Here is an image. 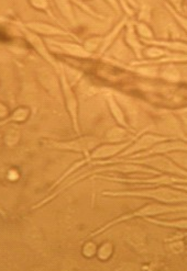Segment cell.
I'll use <instances>...</instances> for the list:
<instances>
[{
  "label": "cell",
  "instance_id": "6da1fadb",
  "mask_svg": "<svg viewBox=\"0 0 187 271\" xmlns=\"http://www.w3.org/2000/svg\"><path fill=\"white\" fill-rule=\"evenodd\" d=\"M104 195L110 197H139L152 199L157 202L165 204L174 203H187V193L176 188H168L165 186L157 187V188H149L142 190L132 191H105Z\"/></svg>",
  "mask_w": 187,
  "mask_h": 271
},
{
  "label": "cell",
  "instance_id": "7a4b0ae2",
  "mask_svg": "<svg viewBox=\"0 0 187 271\" xmlns=\"http://www.w3.org/2000/svg\"><path fill=\"white\" fill-rule=\"evenodd\" d=\"M177 212H187V205H172V204H165V203H150L144 205V207L138 209L137 211L133 213L125 214V216L120 217L118 218L114 219V221L106 224L105 226H102L100 230L94 232L92 236H95L100 234L107 228L116 225V224L128 221L131 218H137V217H156V216H163V214H170V213H177Z\"/></svg>",
  "mask_w": 187,
  "mask_h": 271
},
{
  "label": "cell",
  "instance_id": "3957f363",
  "mask_svg": "<svg viewBox=\"0 0 187 271\" xmlns=\"http://www.w3.org/2000/svg\"><path fill=\"white\" fill-rule=\"evenodd\" d=\"M140 163V165H147L149 167L153 168L157 171H163L166 174L184 177L187 178V170L180 167L176 163L173 162L168 156L164 155H153L150 157H144L142 160H112L109 162H96L94 163H99V165H104V163Z\"/></svg>",
  "mask_w": 187,
  "mask_h": 271
},
{
  "label": "cell",
  "instance_id": "277c9868",
  "mask_svg": "<svg viewBox=\"0 0 187 271\" xmlns=\"http://www.w3.org/2000/svg\"><path fill=\"white\" fill-rule=\"evenodd\" d=\"M172 138L174 137L163 136V135H157V134L139 135L137 141H135L133 144H131L129 147L125 148V151L121 153L119 157L132 156L134 154H138L140 152L142 153L143 151H148V149L153 147L154 145L168 141V139H172Z\"/></svg>",
  "mask_w": 187,
  "mask_h": 271
},
{
  "label": "cell",
  "instance_id": "5b68a950",
  "mask_svg": "<svg viewBox=\"0 0 187 271\" xmlns=\"http://www.w3.org/2000/svg\"><path fill=\"white\" fill-rule=\"evenodd\" d=\"M99 178L112 181H120V182H129V184H141L151 187H161V186H174L176 184H187V178H181L179 176H168V175H161L156 178L150 179H125V178H115V177H105V176H96Z\"/></svg>",
  "mask_w": 187,
  "mask_h": 271
},
{
  "label": "cell",
  "instance_id": "8992f818",
  "mask_svg": "<svg viewBox=\"0 0 187 271\" xmlns=\"http://www.w3.org/2000/svg\"><path fill=\"white\" fill-rule=\"evenodd\" d=\"M173 152H187V143L182 141H174V138L168 141L158 143L146 152L134 154L131 156V160H137L139 157H149L153 155H163Z\"/></svg>",
  "mask_w": 187,
  "mask_h": 271
},
{
  "label": "cell",
  "instance_id": "52a82bcc",
  "mask_svg": "<svg viewBox=\"0 0 187 271\" xmlns=\"http://www.w3.org/2000/svg\"><path fill=\"white\" fill-rule=\"evenodd\" d=\"M98 145V139L95 137H82L78 139L69 142H60L53 143V146L59 149H65V151H75V152H83L87 154L88 152L93 151Z\"/></svg>",
  "mask_w": 187,
  "mask_h": 271
},
{
  "label": "cell",
  "instance_id": "ba28073f",
  "mask_svg": "<svg viewBox=\"0 0 187 271\" xmlns=\"http://www.w3.org/2000/svg\"><path fill=\"white\" fill-rule=\"evenodd\" d=\"M61 82H62V89L64 92V98L66 100V106H67V110L69 112V114L72 116L73 123H74V128L76 132H78V125H77V102L76 99H75L74 93L71 89V86L67 82L66 76H65L64 72H61Z\"/></svg>",
  "mask_w": 187,
  "mask_h": 271
},
{
  "label": "cell",
  "instance_id": "9c48e42d",
  "mask_svg": "<svg viewBox=\"0 0 187 271\" xmlns=\"http://www.w3.org/2000/svg\"><path fill=\"white\" fill-rule=\"evenodd\" d=\"M139 136V135H138ZM138 136H135L134 138H131L130 141L125 142V143H120V144H112V145H102V146L96 148L95 151L93 152L92 155L88 157L91 160H101V158H107V157H112L119 154L120 152H123L124 149L129 147L131 144H132V141L137 139Z\"/></svg>",
  "mask_w": 187,
  "mask_h": 271
},
{
  "label": "cell",
  "instance_id": "30bf717a",
  "mask_svg": "<svg viewBox=\"0 0 187 271\" xmlns=\"http://www.w3.org/2000/svg\"><path fill=\"white\" fill-rule=\"evenodd\" d=\"M39 81L46 90H48L50 93H52L54 97L59 98L60 99L61 87L52 72H50L49 69L41 68L39 71Z\"/></svg>",
  "mask_w": 187,
  "mask_h": 271
},
{
  "label": "cell",
  "instance_id": "8fae6325",
  "mask_svg": "<svg viewBox=\"0 0 187 271\" xmlns=\"http://www.w3.org/2000/svg\"><path fill=\"white\" fill-rule=\"evenodd\" d=\"M116 100L121 106V109L124 112L127 113V116L130 120V122L134 124L137 123L138 120V111L135 108V105L132 102V100L129 99L125 96L120 95V93H116Z\"/></svg>",
  "mask_w": 187,
  "mask_h": 271
},
{
  "label": "cell",
  "instance_id": "7c38bea8",
  "mask_svg": "<svg viewBox=\"0 0 187 271\" xmlns=\"http://www.w3.org/2000/svg\"><path fill=\"white\" fill-rule=\"evenodd\" d=\"M26 35H27V39L29 40L30 43L32 44V46H33V48L37 51V52L40 53V55L43 56V57L48 60V62L51 64V65H53L54 67H58V65H56V63L54 62V59L52 56H51L48 52V50H46L45 48V45L43 44V42L41 41V39L39 36H37L36 34L34 33H32V32H28L26 31Z\"/></svg>",
  "mask_w": 187,
  "mask_h": 271
},
{
  "label": "cell",
  "instance_id": "4fadbf2b",
  "mask_svg": "<svg viewBox=\"0 0 187 271\" xmlns=\"http://www.w3.org/2000/svg\"><path fill=\"white\" fill-rule=\"evenodd\" d=\"M48 42L49 43L54 44L56 48H59L61 51H63V52L66 54L78 56V57H90L91 56V53H88L85 49L77 44L62 43V42H53V41H48Z\"/></svg>",
  "mask_w": 187,
  "mask_h": 271
},
{
  "label": "cell",
  "instance_id": "5bb4252c",
  "mask_svg": "<svg viewBox=\"0 0 187 271\" xmlns=\"http://www.w3.org/2000/svg\"><path fill=\"white\" fill-rule=\"evenodd\" d=\"M28 27L31 30H33L34 32H37V33L41 34H45V35H67V33L63 30L58 29L53 26L50 25H45V23H41V22H30L28 23Z\"/></svg>",
  "mask_w": 187,
  "mask_h": 271
},
{
  "label": "cell",
  "instance_id": "9a60e30c",
  "mask_svg": "<svg viewBox=\"0 0 187 271\" xmlns=\"http://www.w3.org/2000/svg\"><path fill=\"white\" fill-rule=\"evenodd\" d=\"M146 44H153L158 48H165L171 51H177V52L187 53V44L183 42H168V41H156V40H142Z\"/></svg>",
  "mask_w": 187,
  "mask_h": 271
},
{
  "label": "cell",
  "instance_id": "2e32d148",
  "mask_svg": "<svg viewBox=\"0 0 187 271\" xmlns=\"http://www.w3.org/2000/svg\"><path fill=\"white\" fill-rule=\"evenodd\" d=\"M125 41H127V43L134 51L135 56H137L138 58H141L142 57L143 46H142L141 43H140L139 40L137 39V36H135L134 27L132 26V23H128L127 32H125Z\"/></svg>",
  "mask_w": 187,
  "mask_h": 271
},
{
  "label": "cell",
  "instance_id": "e0dca14e",
  "mask_svg": "<svg viewBox=\"0 0 187 271\" xmlns=\"http://www.w3.org/2000/svg\"><path fill=\"white\" fill-rule=\"evenodd\" d=\"M107 99H108V105H109L111 113H112V115H114V118L117 120V122H118L123 128L128 129V123L125 122V113L118 102H117V100L111 95H109Z\"/></svg>",
  "mask_w": 187,
  "mask_h": 271
},
{
  "label": "cell",
  "instance_id": "ac0fdd59",
  "mask_svg": "<svg viewBox=\"0 0 187 271\" xmlns=\"http://www.w3.org/2000/svg\"><path fill=\"white\" fill-rule=\"evenodd\" d=\"M127 241L137 250H144L146 248V235L142 231L132 230L127 235Z\"/></svg>",
  "mask_w": 187,
  "mask_h": 271
},
{
  "label": "cell",
  "instance_id": "d6986e66",
  "mask_svg": "<svg viewBox=\"0 0 187 271\" xmlns=\"http://www.w3.org/2000/svg\"><path fill=\"white\" fill-rule=\"evenodd\" d=\"M150 223H154L156 225L177 228V230H187V219H179V221H161L158 218H149L144 217Z\"/></svg>",
  "mask_w": 187,
  "mask_h": 271
},
{
  "label": "cell",
  "instance_id": "ffe728a7",
  "mask_svg": "<svg viewBox=\"0 0 187 271\" xmlns=\"http://www.w3.org/2000/svg\"><path fill=\"white\" fill-rule=\"evenodd\" d=\"M106 138L110 143H120L128 138V134L125 128H112L107 132Z\"/></svg>",
  "mask_w": 187,
  "mask_h": 271
},
{
  "label": "cell",
  "instance_id": "44dd1931",
  "mask_svg": "<svg viewBox=\"0 0 187 271\" xmlns=\"http://www.w3.org/2000/svg\"><path fill=\"white\" fill-rule=\"evenodd\" d=\"M161 78L171 82H176L180 81L181 74L179 69H177V67L174 66V65H167V66L162 69Z\"/></svg>",
  "mask_w": 187,
  "mask_h": 271
},
{
  "label": "cell",
  "instance_id": "7402d4cb",
  "mask_svg": "<svg viewBox=\"0 0 187 271\" xmlns=\"http://www.w3.org/2000/svg\"><path fill=\"white\" fill-rule=\"evenodd\" d=\"M167 156L170 157L173 162L176 163L180 167L187 170V152L168 153Z\"/></svg>",
  "mask_w": 187,
  "mask_h": 271
},
{
  "label": "cell",
  "instance_id": "603a6c76",
  "mask_svg": "<svg viewBox=\"0 0 187 271\" xmlns=\"http://www.w3.org/2000/svg\"><path fill=\"white\" fill-rule=\"evenodd\" d=\"M110 53L114 55L116 58H119V59H128L131 57V53L129 52V50L125 48L121 42H119L118 44L115 45V48L111 50Z\"/></svg>",
  "mask_w": 187,
  "mask_h": 271
},
{
  "label": "cell",
  "instance_id": "cb8c5ba5",
  "mask_svg": "<svg viewBox=\"0 0 187 271\" xmlns=\"http://www.w3.org/2000/svg\"><path fill=\"white\" fill-rule=\"evenodd\" d=\"M144 55L147 56L148 58H152V59H157L162 57V56H168L171 55L170 52H167L166 50H163L158 46H152V48H149L146 51H144Z\"/></svg>",
  "mask_w": 187,
  "mask_h": 271
},
{
  "label": "cell",
  "instance_id": "d4e9b609",
  "mask_svg": "<svg viewBox=\"0 0 187 271\" xmlns=\"http://www.w3.org/2000/svg\"><path fill=\"white\" fill-rule=\"evenodd\" d=\"M61 12L63 13L64 17L67 19V20L71 23H75V18L73 15V9L71 7V3L68 1H56Z\"/></svg>",
  "mask_w": 187,
  "mask_h": 271
},
{
  "label": "cell",
  "instance_id": "484cf974",
  "mask_svg": "<svg viewBox=\"0 0 187 271\" xmlns=\"http://www.w3.org/2000/svg\"><path fill=\"white\" fill-rule=\"evenodd\" d=\"M135 27H137V31L139 35L142 37V40H152L153 39V32L152 30L150 29V27L144 25L143 22H140V23H137V26H135Z\"/></svg>",
  "mask_w": 187,
  "mask_h": 271
},
{
  "label": "cell",
  "instance_id": "4316f807",
  "mask_svg": "<svg viewBox=\"0 0 187 271\" xmlns=\"http://www.w3.org/2000/svg\"><path fill=\"white\" fill-rule=\"evenodd\" d=\"M19 138H20V132L15 128H11L10 130H8V132L6 133V136H4V141L9 145V146H12L18 143Z\"/></svg>",
  "mask_w": 187,
  "mask_h": 271
},
{
  "label": "cell",
  "instance_id": "83f0119b",
  "mask_svg": "<svg viewBox=\"0 0 187 271\" xmlns=\"http://www.w3.org/2000/svg\"><path fill=\"white\" fill-rule=\"evenodd\" d=\"M125 23H127V19H124V20L123 21H121L120 23H119V25H118V27H116V29L114 30V31H112L111 32V33H110V35L108 36V37H107V40L105 41V43H104V45H102V49H101V52H104V51L107 49V48H108V45H110V43H111V41L112 40H114L115 39V37L117 36V34H118L119 33V31L121 30V29H123V27H124V26L125 25Z\"/></svg>",
  "mask_w": 187,
  "mask_h": 271
},
{
  "label": "cell",
  "instance_id": "f1b7e54d",
  "mask_svg": "<svg viewBox=\"0 0 187 271\" xmlns=\"http://www.w3.org/2000/svg\"><path fill=\"white\" fill-rule=\"evenodd\" d=\"M168 248L172 251L173 254L179 255L181 253H183L185 249V244L182 240H174V241H170V245H168Z\"/></svg>",
  "mask_w": 187,
  "mask_h": 271
},
{
  "label": "cell",
  "instance_id": "f546056e",
  "mask_svg": "<svg viewBox=\"0 0 187 271\" xmlns=\"http://www.w3.org/2000/svg\"><path fill=\"white\" fill-rule=\"evenodd\" d=\"M112 254V245L110 243H106L98 250V258L101 260H107Z\"/></svg>",
  "mask_w": 187,
  "mask_h": 271
},
{
  "label": "cell",
  "instance_id": "4dcf8cb0",
  "mask_svg": "<svg viewBox=\"0 0 187 271\" xmlns=\"http://www.w3.org/2000/svg\"><path fill=\"white\" fill-rule=\"evenodd\" d=\"M28 114H29V110L26 108L18 109L13 115L10 118L11 121H18V122H22L28 118Z\"/></svg>",
  "mask_w": 187,
  "mask_h": 271
},
{
  "label": "cell",
  "instance_id": "1f68e13d",
  "mask_svg": "<svg viewBox=\"0 0 187 271\" xmlns=\"http://www.w3.org/2000/svg\"><path fill=\"white\" fill-rule=\"evenodd\" d=\"M100 42H101V39H99V37H95V39L88 40L85 42V48L84 49H85L88 53L94 52V51L99 46Z\"/></svg>",
  "mask_w": 187,
  "mask_h": 271
},
{
  "label": "cell",
  "instance_id": "d6a6232c",
  "mask_svg": "<svg viewBox=\"0 0 187 271\" xmlns=\"http://www.w3.org/2000/svg\"><path fill=\"white\" fill-rule=\"evenodd\" d=\"M166 6H167V8H168V10H170V11L172 12V15L175 17V19L177 20V22L180 23L181 27H183V29L187 32V18H185V17H183V16H181V15H179V13H177V12H175L174 10H173V8L168 6L167 3H166Z\"/></svg>",
  "mask_w": 187,
  "mask_h": 271
},
{
  "label": "cell",
  "instance_id": "836d02e7",
  "mask_svg": "<svg viewBox=\"0 0 187 271\" xmlns=\"http://www.w3.org/2000/svg\"><path fill=\"white\" fill-rule=\"evenodd\" d=\"M96 246L95 244H93V243H87V244H85V246H84L83 248V254L85 257H87V258H90V257H93L94 255H95L96 253Z\"/></svg>",
  "mask_w": 187,
  "mask_h": 271
},
{
  "label": "cell",
  "instance_id": "e575fe53",
  "mask_svg": "<svg viewBox=\"0 0 187 271\" xmlns=\"http://www.w3.org/2000/svg\"><path fill=\"white\" fill-rule=\"evenodd\" d=\"M138 72L141 73V74H144V75H148V76H156V73H157V68L156 67H152V66H148V67H139L138 68Z\"/></svg>",
  "mask_w": 187,
  "mask_h": 271
},
{
  "label": "cell",
  "instance_id": "d590c367",
  "mask_svg": "<svg viewBox=\"0 0 187 271\" xmlns=\"http://www.w3.org/2000/svg\"><path fill=\"white\" fill-rule=\"evenodd\" d=\"M140 19L144 21H150V8L147 6V4H143V7L141 8Z\"/></svg>",
  "mask_w": 187,
  "mask_h": 271
},
{
  "label": "cell",
  "instance_id": "8d00e7d4",
  "mask_svg": "<svg viewBox=\"0 0 187 271\" xmlns=\"http://www.w3.org/2000/svg\"><path fill=\"white\" fill-rule=\"evenodd\" d=\"M177 114L180 115V118L182 119V121L187 125V108H184V109H181L177 111Z\"/></svg>",
  "mask_w": 187,
  "mask_h": 271
},
{
  "label": "cell",
  "instance_id": "74e56055",
  "mask_svg": "<svg viewBox=\"0 0 187 271\" xmlns=\"http://www.w3.org/2000/svg\"><path fill=\"white\" fill-rule=\"evenodd\" d=\"M31 3L33 4L34 7L39 8V9H44V8L48 7V2H46V1H32Z\"/></svg>",
  "mask_w": 187,
  "mask_h": 271
},
{
  "label": "cell",
  "instance_id": "f35d334b",
  "mask_svg": "<svg viewBox=\"0 0 187 271\" xmlns=\"http://www.w3.org/2000/svg\"><path fill=\"white\" fill-rule=\"evenodd\" d=\"M121 4H123V6L125 7V10H127V13H128V15H130V16H132L133 15V11L132 10H131V9L130 8H128L127 7V3H125V2H121Z\"/></svg>",
  "mask_w": 187,
  "mask_h": 271
},
{
  "label": "cell",
  "instance_id": "ab89813d",
  "mask_svg": "<svg viewBox=\"0 0 187 271\" xmlns=\"http://www.w3.org/2000/svg\"><path fill=\"white\" fill-rule=\"evenodd\" d=\"M174 188L184 190V191H186V192H187V186L186 185H174Z\"/></svg>",
  "mask_w": 187,
  "mask_h": 271
}]
</instances>
